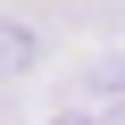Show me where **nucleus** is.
<instances>
[{"label": "nucleus", "instance_id": "obj_1", "mask_svg": "<svg viewBox=\"0 0 125 125\" xmlns=\"http://www.w3.org/2000/svg\"><path fill=\"white\" fill-rule=\"evenodd\" d=\"M42 67V33L25 25V17H0V83H17V75H33Z\"/></svg>", "mask_w": 125, "mask_h": 125}, {"label": "nucleus", "instance_id": "obj_2", "mask_svg": "<svg viewBox=\"0 0 125 125\" xmlns=\"http://www.w3.org/2000/svg\"><path fill=\"white\" fill-rule=\"evenodd\" d=\"M50 125H108V117H100V108H58Z\"/></svg>", "mask_w": 125, "mask_h": 125}]
</instances>
